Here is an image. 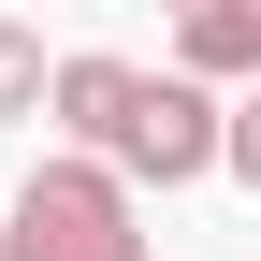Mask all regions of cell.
<instances>
[{"label":"cell","instance_id":"cell-1","mask_svg":"<svg viewBox=\"0 0 261 261\" xmlns=\"http://www.w3.org/2000/svg\"><path fill=\"white\" fill-rule=\"evenodd\" d=\"M58 145L73 160H102V174L130 189H203V174H232V102L218 87H189L174 58H58Z\"/></svg>","mask_w":261,"mask_h":261},{"label":"cell","instance_id":"cell-2","mask_svg":"<svg viewBox=\"0 0 261 261\" xmlns=\"http://www.w3.org/2000/svg\"><path fill=\"white\" fill-rule=\"evenodd\" d=\"M0 261H145L130 174H102V160H73V145H44V160H29V189H15Z\"/></svg>","mask_w":261,"mask_h":261},{"label":"cell","instance_id":"cell-3","mask_svg":"<svg viewBox=\"0 0 261 261\" xmlns=\"http://www.w3.org/2000/svg\"><path fill=\"white\" fill-rule=\"evenodd\" d=\"M174 73L218 87V102H247L261 87V0H189L174 15Z\"/></svg>","mask_w":261,"mask_h":261},{"label":"cell","instance_id":"cell-4","mask_svg":"<svg viewBox=\"0 0 261 261\" xmlns=\"http://www.w3.org/2000/svg\"><path fill=\"white\" fill-rule=\"evenodd\" d=\"M44 116H58V58H44V29L0 15V130H44Z\"/></svg>","mask_w":261,"mask_h":261},{"label":"cell","instance_id":"cell-5","mask_svg":"<svg viewBox=\"0 0 261 261\" xmlns=\"http://www.w3.org/2000/svg\"><path fill=\"white\" fill-rule=\"evenodd\" d=\"M232 189H261V87L232 102Z\"/></svg>","mask_w":261,"mask_h":261},{"label":"cell","instance_id":"cell-6","mask_svg":"<svg viewBox=\"0 0 261 261\" xmlns=\"http://www.w3.org/2000/svg\"><path fill=\"white\" fill-rule=\"evenodd\" d=\"M0 232H15V189H0Z\"/></svg>","mask_w":261,"mask_h":261}]
</instances>
